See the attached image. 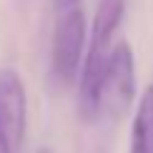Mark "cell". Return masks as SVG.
Wrapping results in <instances>:
<instances>
[{"mask_svg": "<svg viewBox=\"0 0 153 153\" xmlns=\"http://www.w3.org/2000/svg\"><path fill=\"white\" fill-rule=\"evenodd\" d=\"M35 153H53V151H48V148H38Z\"/></svg>", "mask_w": 153, "mask_h": 153, "instance_id": "cell-7", "label": "cell"}, {"mask_svg": "<svg viewBox=\"0 0 153 153\" xmlns=\"http://www.w3.org/2000/svg\"><path fill=\"white\" fill-rule=\"evenodd\" d=\"M133 98H136V58H133L131 45L120 40L116 43L111 60L105 65V73L100 78L91 123H98V120L118 123V120H123L133 105Z\"/></svg>", "mask_w": 153, "mask_h": 153, "instance_id": "cell-2", "label": "cell"}, {"mask_svg": "<svg viewBox=\"0 0 153 153\" xmlns=\"http://www.w3.org/2000/svg\"><path fill=\"white\" fill-rule=\"evenodd\" d=\"M55 3H58V8H60V10H65V8H73V5H78L80 0H55Z\"/></svg>", "mask_w": 153, "mask_h": 153, "instance_id": "cell-6", "label": "cell"}, {"mask_svg": "<svg viewBox=\"0 0 153 153\" xmlns=\"http://www.w3.org/2000/svg\"><path fill=\"white\" fill-rule=\"evenodd\" d=\"M126 13V0H100L93 15V33L88 43L85 58L80 63V85H78V113L85 123L93 118V103L98 93L100 78L113 53V35H116Z\"/></svg>", "mask_w": 153, "mask_h": 153, "instance_id": "cell-1", "label": "cell"}, {"mask_svg": "<svg viewBox=\"0 0 153 153\" xmlns=\"http://www.w3.org/2000/svg\"><path fill=\"white\" fill-rule=\"evenodd\" d=\"M28 98L15 68H0V153H18L25 138Z\"/></svg>", "mask_w": 153, "mask_h": 153, "instance_id": "cell-4", "label": "cell"}, {"mask_svg": "<svg viewBox=\"0 0 153 153\" xmlns=\"http://www.w3.org/2000/svg\"><path fill=\"white\" fill-rule=\"evenodd\" d=\"M128 153H153V83L146 85L136 105L131 126V151Z\"/></svg>", "mask_w": 153, "mask_h": 153, "instance_id": "cell-5", "label": "cell"}, {"mask_svg": "<svg viewBox=\"0 0 153 153\" xmlns=\"http://www.w3.org/2000/svg\"><path fill=\"white\" fill-rule=\"evenodd\" d=\"M85 13L78 5L65 8L55 23L53 43H50V88L68 91L73 85L83 63V53H85Z\"/></svg>", "mask_w": 153, "mask_h": 153, "instance_id": "cell-3", "label": "cell"}]
</instances>
